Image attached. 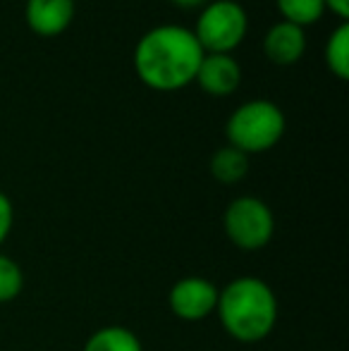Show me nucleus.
<instances>
[{"instance_id":"nucleus-1","label":"nucleus","mask_w":349,"mask_h":351,"mask_svg":"<svg viewBox=\"0 0 349 351\" xmlns=\"http://www.w3.org/2000/svg\"><path fill=\"white\" fill-rule=\"evenodd\" d=\"M204 48L194 32L180 24H160L139 38L134 48V72L149 88L177 91L199 72Z\"/></svg>"},{"instance_id":"nucleus-2","label":"nucleus","mask_w":349,"mask_h":351,"mask_svg":"<svg viewBox=\"0 0 349 351\" xmlns=\"http://www.w3.org/2000/svg\"><path fill=\"white\" fill-rule=\"evenodd\" d=\"M215 313L237 342H261L278 323V299L263 280L237 278L220 289Z\"/></svg>"},{"instance_id":"nucleus-3","label":"nucleus","mask_w":349,"mask_h":351,"mask_svg":"<svg viewBox=\"0 0 349 351\" xmlns=\"http://www.w3.org/2000/svg\"><path fill=\"white\" fill-rule=\"evenodd\" d=\"M285 112L280 106L265 98H256V101H247L228 117L225 125V134H228L230 146L237 151L247 153H265L285 134Z\"/></svg>"},{"instance_id":"nucleus-4","label":"nucleus","mask_w":349,"mask_h":351,"mask_svg":"<svg viewBox=\"0 0 349 351\" xmlns=\"http://www.w3.org/2000/svg\"><path fill=\"white\" fill-rule=\"evenodd\" d=\"M247 29V10L237 0H213L201 10L191 32L204 53H230L244 41Z\"/></svg>"},{"instance_id":"nucleus-5","label":"nucleus","mask_w":349,"mask_h":351,"mask_svg":"<svg viewBox=\"0 0 349 351\" xmlns=\"http://www.w3.org/2000/svg\"><path fill=\"white\" fill-rule=\"evenodd\" d=\"M223 225L228 239L237 249L258 251L273 239L275 217L265 201L256 196H239L228 206Z\"/></svg>"},{"instance_id":"nucleus-6","label":"nucleus","mask_w":349,"mask_h":351,"mask_svg":"<svg viewBox=\"0 0 349 351\" xmlns=\"http://www.w3.org/2000/svg\"><path fill=\"white\" fill-rule=\"evenodd\" d=\"M220 289L206 278H184L175 282L168 294L170 311L182 320H204L218 306Z\"/></svg>"},{"instance_id":"nucleus-7","label":"nucleus","mask_w":349,"mask_h":351,"mask_svg":"<svg viewBox=\"0 0 349 351\" xmlns=\"http://www.w3.org/2000/svg\"><path fill=\"white\" fill-rule=\"evenodd\" d=\"M208 96H230L242 82V67L230 53H204L196 79Z\"/></svg>"},{"instance_id":"nucleus-8","label":"nucleus","mask_w":349,"mask_h":351,"mask_svg":"<svg viewBox=\"0 0 349 351\" xmlns=\"http://www.w3.org/2000/svg\"><path fill=\"white\" fill-rule=\"evenodd\" d=\"M24 19L36 36L56 38L75 19V0H27Z\"/></svg>"},{"instance_id":"nucleus-9","label":"nucleus","mask_w":349,"mask_h":351,"mask_svg":"<svg viewBox=\"0 0 349 351\" xmlns=\"http://www.w3.org/2000/svg\"><path fill=\"white\" fill-rule=\"evenodd\" d=\"M306 51V34L292 22H278L265 32L263 53L275 65H294Z\"/></svg>"},{"instance_id":"nucleus-10","label":"nucleus","mask_w":349,"mask_h":351,"mask_svg":"<svg viewBox=\"0 0 349 351\" xmlns=\"http://www.w3.org/2000/svg\"><path fill=\"white\" fill-rule=\"evenodd\" d=\"M210 175L223 184H237L249 172V156L234 146H223L210 156Z\"/></svg>"},{"instance_id":"nucleus-11","label":"nucleus","mask_w":349,"mask_h":351,"mask_svg":"<svg viewBox=\"0 0 349 351\" xmlns=\"http://www.w3.org/2000/svg\"><path fill=\"white\" fill-rule=\"evenodd\" d=\"M84 351H144L141 342L132 330L120 328V325H110V328H101L86 339Z\"/></svg>"},{"instance_id":"nucleus-12","label":"nucleus","mask_w":349,"mask_h":351,"mask_svg":"<svg viewBox=\"0 0 349 351\" xmlns=\"http://www.w3.org/2000/svg\"><path fill=\"white\" fill-rule=\"evenodd\" d=\"M326 65L337 79L349 77V24L340 22L326 43Z\"/></svg>"},{"instance_id":"nucleus-13","label":"nucleus","mask_w":349,"mask_h":351,"mask_svg":"<svg viewBox=\"0 0 349 351\" xmlns=\"http://www.w3.org/2000/svg\"><path fill=\"white\" fill-rule=\"evenodd\" d=\"M285 22H292L297 27L316 24L326 14V0H275Z\"/></svg>"},{"instance_id":"nucleus-14","label":"nucleus","mask_w":349,"mask_h":351,"mask_svg":"<svg viewBox=\"0 0 349 351\" xmlns=\"http://www.w3.org/2000/svg\"><path fill=\"white\" fill-rule=\"evenodd\" d=\"M24 287V273L12 258L0 254V304L17 299Z\"/></svg>"},{"instance_id":"nucleus-15","label":"nucleus","mask_w":349,"mask_h":351,"mask_svg":"<svg viewBox=\"0 0 349 351\" xmlns=\"http://www.w3.org/2000/svg\"><path fill=\"white\" fill-rule=\"evenodd\" d=\"M12 220H14V210L12 204H10L8 196L0 191V244L8 239L10 230H12Z\"/></svg>"},{"instance_id":"nucleus-16","label":"nucleus","mask_w":349,"mask_h":351,"mask_svg":"<svg viewBox=\"0 0 349 351\" xmlns=\"http://www.w3.org/2000/svg\"><path fill=\"white\" fill-rule=\"evenodd\" d=\"M326 10L340 17V22L349 19V0H326Z\"/></svg>"},{"instance_id":"nucleus-17","label":"nucleus","mask_w":349,"mask_h":351,"mask_svg":"<svg viewBox=\"0 0 349 351\" xmlns=\"http://www.w3.org/2000/svg\"><path fill=\"white\" fill-rule=\"evenodd\" d=\"M170 3H175L177 8H199V5H204L206 0H170Z\"/></svg>"}]
</instances>
